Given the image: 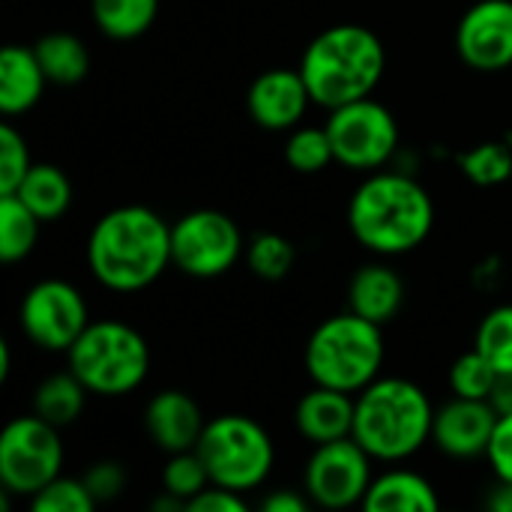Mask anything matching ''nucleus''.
Wrapping results in <instances>:
<instances>
[{
	"label": "nucleus",
	"mask_w": 512,
	"mask_h": 512,
	"mask_svg": "<svg viewBox=\"0 0 512 512\" xmlns=\"http://www.w3.org/2000/svg\"><path fill=\"white\" fill-rule=\"evenodd\" d=\"M297 69L312 102L333 111L372 96L387 69V48L381 36L363 24H333L306 45Z\"/></svg>",
	"instance_id": "obj_3"
},
{
	"label": "nucleus",
	"mask_w": 512,
	"mask_h": 512,
	"mask_svg": "<svg viewBox=\"0 0 512 512\" xmlns=\"http://www.w3.org/2000/svg\"><path fill=\"white\" fill-rule=\"evenodd\" d=\"M354 405H357L354 393H342V390L315 384L297 402V411H294L297 432L312 447L330 444L339 438H351L354 435Z\"/></svg>",
	"instance_id": "obj_17"
},
{
	"label": "nucleus",
	"mask_w": 512,
	"mask_h": 512,
	"mask_svg": "<svg viewBox=\"0 0 512 512\" xmlns=\"http://www.w3.org/2000/svg\"><path fill=\"white\" fill-rule=\"evenodd\" d=\"M171 264V225L144 204L108 210L87 237L93 279L117 294L150 288Z\"/></svg>",
	"instance_id": "obj_1"
},
{
	"label": "nucleus",
	"mask_w": 512,
	"mask_h": 512,
	"mask_svg": "<svg viewBox=\"0 0 512 512\" xmlns=\"http://www.w3.org/2000/svg\"><path fill=\"white\" fill-rule=\"evenodd\" d=\"M498 375L501 372L474 348L450 366V390L462 399H489Z\"/></svg>",
	"instance_id": "obj_31"
},
{
	"label": "nucleus",
	"mask_w": 512,
	"mask_h": 512,
	"mask_svg": "<svg viewBox=\"0 0 512 512\" xmlns=\"http://www.w3.org/2000/svg\"><path fill=\"white\" fill-rule=\"evenodd\" d=\"M198 456L216 486L249 495L267 483L276 465V447L270 432L243 414H222L204 426Z\"/></svg>",
	"instance_id": "obj_7"
},
{
	"label": "nucleus",
	"mask_w": 512,
	"mask_h": 512,
	"mask_svg": "<svg viewBox=\"0 0 512 512\" xmlns=\"http://www.w3.org/2000/svg\"><path fill=\"white\" fill-rule=\"evenodd\" d=\"M474 348L498 369L512 372V303L495 306L477 327Z\"/></svg>",
	"instance_id": "obj_29"
},
{
	"label": "nucleus",
	"mask_w": 512,
	"mask_h": 512,
	"mask_svg": "<svg viewBox=\"0 0 512 512\" xmlns=\"http://www.w3.org/2000/svg\"><path fill=\"white\" fill-rule=\"evenodd\" d=\"M63 468L60 429L36 414L15 417L0 432V486L12 495L33 498Z\"/></svg>",
	"instance_id": "obj_8"
},
{
	"label": "nucleus",
	"mask_w": 512,
	"mask_h": 512,
	"mask_svg": "<svg viewBox=\"0 0 512 512\" xmlns=\"http://www.w3.org/2000/svg\"><path fill=\"white\" fill-rule=\"evenodd\" d=\"M33 51H36V57H39V63L45 69L48 84L75 87L90 72V51L75 33H66V30L45 33L42 39H36Z\"/></svg>",
	"instance_id": "obj_21"
},
{
	"label": "nucleus",
	"mask_w": 512,
	"mask_h": 512,
	"mask_svg": "<svg viewBox=\"0 0 512 512\" xmlns=\"http://www.w3.org/2000/svg\"><path fill=\"white\" fill-rule=\"evenodd\" d=\"M372 462L375 459L360 447L357 438L318 444L303 468V492L321 510L360 507L375 480Z\"/></svg>",
	"instance_id": "obj_11"
},
{
	"label": "nucleus",
	"mask_w": 512,
	"mask_h": 512,
	"mask_svg": "<svg viewBox=\"0 0 512 512\" xmlns=\"http://www.w3.org/2000/svg\"><path fill=\"white\" fill-rule=\"evenodd\" d=\"M39 225L42 219L18 195H0V261H24L36 249Z\"/></svg>",
	"instance_id": "obj_25"
},
{
	"label": "nucleus",
	"mask_w": 512,
	"mask_h": 512,
	"mask_svg": "<svg viewBox=\"0 0 512 512\" xmlns=\"http://www.w3.org/2000/svg\"><path fill=\"white\" fill-rule=\"evenodd\" d=\"M45 69L33 48L6 45L0 51V111L3 117L27 114L45 93Z\"/></svg>",
	"instance_id": "obj_19"
},
{
	"label": "nucleus",
	"mask_w": 512,
	"mask_h": 512,
	"mask_svg": "<svg viewBox=\"0 0 512 512\" xmlns=\"http://www.w3.org/2000/svg\"><path fill=\"white\" fill-rule=\"evenodd\" d=\"M30 168H33L30 147H27L24 135L6 120L0 126V195H12Z\"/></svg>",
	"instance_id": "obj_33"
},
{
	"label": "nucleus",
	"mask_w": 512,
	"mask_h": 512,
	"mask_svg": "<svg viewBox=\"0 0 512 512\" xmlns=\"http://www.w3.org/2000/svg\"><path fill=\"white\" fill-rule=\"evenodd\" d=\"M12 372V357H9V345L0 342V381H6Z\"/></svg>",
	"instance_id": "obj_40"
},
{
	"label": "nucleus",
	"mask_w": 512,
	"mask_h": 512,
	"mask_svg": "<svg viewBox=\"0 0 512 512\" xmlns=\"http://www.w3.org/2000/svg\"><path fill=\"white\" fill-rule=\"evenodd\" d=\"M171 258L192 279H219L246 258V237L228 213L192 210L171 225Z\"/></svg>",
	"instance_id": "obj_10"
},
{
	"label": "nucleus",
	"mask_w": 512,
	"mask_h": 512,
	"mask_svg": "<svg viewBox=\"0 0 512 512\" xmlns=\"http://www.w3.org/2000/svg\"><path fill=\"white\" fill-rule=\"evenodd\" d=\"M462 174L483 189L501 186L512 177V150L507 141H486L459 156Z\"/></svg>",
	"instance_id": "obj_27"
},
{
	"label": "nucleus",
	"mask_w": 512,
	"mask_h": 512,
	"mask_svg": "<svg viewBox=\"0 0 512 512\" xmlns=\"http://www.w3.org/2000/svg\"><path fill=\"white\" fill-rule=\"evenodd\" d=\"M12 195H18L42 222H54L72 207V180L63 168L39 162L27 171Z\"/></svg>",
	"instance_id": "obj_22"
},
{
	"label": "nucleus",
	"mask_w": 512,
	"mask_h": 512,
	"mask_svg": "<svg viewBox=\"0 0 512 512\" xmlns=\"http://www.w3.org/2000/svg\"><path fill=\"white\" fill-rule=\"evenodd\" d=\"M189 512H246L249 504L240 492L234 489H225V486H216L210 483L204 492H198L192 501H189Z\"/></svg>",
	"instance_id": "obj_36"
},
{
	"label": "nucleus",
	"mask_w": 512,
	"mask_h": 512,
	"mask_svg": "<svg viewBox=\"0 0 512 512\" xmlns=\"http://www.w3.org/2000/svg\"><path fill=\"white\" fill-rule=\"evenodd\" d=\"M489 402H492V408H495L498 414H512V372H501V375H498Z\"/></svg>",
	"instance_id": "obj_38"
},
{
	"label": "nucleus",
	"mask_w": 512,
	"mask_h": 512,
	"mask_svg": "<svg viewBox=\"0 0 512 512\" xmlns=\"http://www.w3.org/2000/svg\"><path fill=\"white\" fill-rule=\"evenodd\" d=\"M384 357V327L348 309L342 315L324 318L312 330L303 360L312 384L357 396L363 387L381 378Z\"/></svg>",
	"instance_id": "obj_5"
},
{
	"label": "nucleus",
	"mask_w": 512,
	"mask_h": 512,
	"mask_svg": "<svg viewBox=\"0 0 512 512\" xmlns=\"http://www.w3.org/2000/svg\"><path fill=\"white\" fill-rule=\"evenodd\" d=\"M360 507L366 512H438L441 498L423 474L390 468L372 480Z\"/></svg>",
	"instance_id": "obj_20"
},
{
	"label": "nucleus",
	"mask_w": 512,
	"mask_h": 512,
	"mask_svg": "<svg viewBox=\"0 0 512 512\" xmlns=\"http://www.w3.org/2000/svg\"><path fill=\"white\" fill-rule=\"evenodd\" d=\"M459 57L477 72L512 66V0H477L456 27Z\"/></svg>",
	"instance_id": "obj_13"
},
{
	"label": "nucleus",
	"mask_w": 512,
	"mask_h": 512,
	"mask_svg": "<svg viewBox=\"0 0 512 512\" xmlns=\"http://www.w3.org/2000/svg\"><path fill=\"white\" fill-rule=\"evenodd\" d=\"M285 162L300 174H318L336 162L327 126H300L285 141Z\"/></svg>",
	"instance_id": "obj_28"
},
{
	"label": "nucleus",
	"mask_w": 512,
	"mask_h": 512,
	"mask_svg": "<svg viewBox=\"0 0 512 512\" xmlns=\"http://www.w3.org/2000/svg\"><path fill=\"white\" fill-rule=\"evenodd\" d=\"M204 414L198 402L183 390H159L144 408V429L162 453L195 450L204 435Z\"/></svg>",
	"instance_id": "obj_16"
},
{
	"label": "nucleus",
	"mask_w": 512,
	"mask_h": 512,
	"mask_svg": "<svg viewBox=\"0 0 512 512\" xmlns=\"http://www.w3.org/2000/svg\"><path fill=\"white\" fill-rule=\"evenodd\" d=\"M84 405H87V387L72 372L48 375L33 393V414L57 429L72 426L84 414Z\"/></svg>",
	"instance_id": "obj_23"
},
{
	"label": "nucleus",
	"mask_w": 512,
	"mask_h": 512,
	"mask_svg": "<svg viewBox=\"0 0 512 512\" xmlns=\"http://www.w3.org/2000/svg\"><path fill=\"white\" fill-rule=\"evenodd\" d=\"M435 411L429 393L408 378H375L357 393L354 435L375 462H405L432 441Z\"/></svg>",
	"instance_id": "obj_4"
},
{
	"label": "nucleus",
	"mask_w": 512,
	"mask_h": 512,
	"mask_svg": "<svg viewBox=\"0 0 512 512\" xmlns=\"http://www.w3.org/2000/svg\"><path fill=\"white\" fill-rule=\"evenodd\" d=\"M498 411L489 399H462L453 396L435 411L432 441L450 459H477L486 456L492 432L498 426Z\"/></svg>",
	"instance_id": "obj_14"
},
{
	"label": "nucleus",
	"mask_w": 512,
	"mask_h": 512,
	"mask_svg": "<svg viewBox=\"0 0 512 512\" xmlns=\"http://www.w3.org/2000/svg\"><path fill=\"white\" fill-rule=\"evenodd\" d=\"M309 495L303 492H294V489H276V492H270L264 501H261V510L267 512H306L309 510Z\"/></svg>",
	"instance_id": "obj_37"
},
{
	"label": "nucleus",
	"mask_w": 512,
	"mask_h": 512,
	"mask_svg": "<svg viewBox=\"0 0 512 512\" xmlns=\"http://www.w3.org/2000/svg\"><path fill=\"white\" fill-rule=\"evenodd\" d=\"M69 372L102 399L135 393L150 375V345L126 321H90L66 351Z\"/></svg>",
	"instance_id": "obj_6"
},
{
	"label": "nucleus",
	"mask_w": 512,
	"mask_h": 512,
	"mask_svg": "<svg viewBox=\"0 0 512 512\" xmlns=\"http://www.w3.org/2000/svg\"><path fill=\"white\" fill-rule=\"evenodd\" d=\"M210 474H207V465L204 459L198 456V450H186V453H171L165 468H162V492L180 498L186 507L189 501L204 492L210 486Z\"/></svg>",
	"instance_id": "obj_30"
},
{
	"label": "nucleus",
	"mask_w": 512,
	"mask_h": 512,
	"mask_svg": "<svg viewBox=\"0 0 512 512\" xmlns=\"http://www.w3.org/2000/svg\"><path fill=\"white\" fill-rule=\"evenodd\" d=\"M348 228L378 258H396L435 228V201L420 180L402 171H372L348 201Z\"/></svg>",
	"instance_id": "obj_2"
},
{
	"label": "nucleus",
	"mask_w": 512,
	"mask_h": 512,
	"mask_svg": "<svg viewBox=\"0 0 512 512\" xmlns=\"http://www.w3.org/2000/svg\"><path fill=\"white\" fill-rule=\"evenodd\" d=\"M504 141H507V144H510V150H512V132H510V135H507V138H504Z\"/></svg>",
	"instance_id": "obj_41"
},
{
	"label": "nucleus",
	"mask_w": 512,
	"mask_h": 512,
	"mask_svg": "<svg viewBox=\"0 0 512 512\" xmlns=\"http://www.w3.org/2000/svg\"><path fill=\"white\" fill-rule=\"evenodd\" d=\"M486 462H489L495 480L512 483V414L498 417V426H495L489 450H486Z\"/></svg>",
	"instance_id": "obj_35"
},
{
	"label": "nucleus",
	"mask_w": 512,
	"mask_h": 512,
	"mask_svg": "<svg viewBox=\"0 0 512 512\" xmlns=\"http://www.w3.org/2000/svg\"><path fill=\"white\" fill-rule=\"evenodd\" d=\"M405 306V282L387 261L363 264L348 282V309L375 321L390 324Z\"/></svg>",
	"instance_id": "obj_18"
},
{
	"label": "nucleus",
	"mask_w": 512,
	"mask_h": 512,
	"mask_svg": "<svg viewBox=\"0 0 512 512\" xmlns=\"http://www.w3.org/2000/svg\"><path fill=\"white\" fill-rule=\"evenodd\" d=\"M489 510L512 512V483H507V480H498V486L489 492Z\"/></svg>",
	"instance_id": "obj_39"
},
{
	"label": "nucleus",
	"mask_w": 512,
	"mask_h": 512,
	"mask_svg": "<svg viewBox=\"0 0 512 512\" xmlns=\"http://www.w3.org/2000/svg\"><path fill=\"white\" fill-rule=\"evenodd\" d=\"M81 480L90 489V495H93L96 504H111L126 489V471H123L120 462H111V459L90 465Z\"/></svg>",
	"instance_id": "obj_34"
},
{
	"label": "nucleus",
	"mask_w": 512,
	"mask_h": 512,
	"mask_svg": "<svg viewBox=\"0 0 512 512\" xmlns=\"http://www.w3.org/2000/svg\"><path fill=\"white\" fill-rule=\"evenodd\" d=\"M294 261H297V249L282 234L267 231L246 243V264L264 282H282L294 270Z\"/></svg>",
	"instance_id": "obj_26"
},
{
	"label": "nucleus",
	"mask_w": 512,
	"mask_h": 512,
	"mask_svg": "<svg viewBox=\"0 0 512 512\" xmlns=\"http://www.w3.org/2000/svg\"><path fill=\"white\" fill-rule=\"evenodd\" d=\"M159 12V0H90V15L96 27L117 42H132L144 36Z\"/></svg>",
	"instance_id": "obj_24"
},
{
	"label": "nucleus",
	"mask_w": 512,
	"mask_h": 512,
	"mask_svg": "<svg viewBox=\"0 0 512 512\" xmlns=\"http://www.w3.org/2000/svg\"><path fill=\"white\" fill-rule=\"evenodd\" d=\"M18 321L24 336L42 351H69L90 324L87 303L72 282L42 279L27 288Z\"/></svg>",
	"instance_id": "obj_12"
},
{
	"label": "nucleus",
	"mask_w": 512,
	"mask_h": 512,
	"mask_svg": "<svg viewBox=\"0 0 512 512\" xmlns=\"http://www.w3.org/2000/svg\"><path fill=\"white\" fill-rule=\"evenodd\" d=\"M30 507L33 512H90L96 507V501L90 489L84 486V480L57 477L30 498Z\"/></svg>",
	"instance_id": "obj_32"
},
{
	"label": "nucleus",
	"mask_w": 512,
	"mask_h": 512,
	"mask_svg": "<svg viewBox=\"0 0 512 512\" xmlns=\"http://www.w3.org/2000/svg\"><path fill=\"white\" fill-rule=\"evenodd\" d=\"M309 105L315 102L300 69H267L252 81L246 93L249 117L270 132L294 129L309 111Z\"/></svg>",
	"instance_id": "obj_15"
},
{
	"label": "nucleus",
	"mask_w": 512,
	"mask_h": 512,
	"mask_svg": "<svg viewBox=\"0 0 512 512\" xmlns=\"http://www.w3.org/2000/svg\"><path fill=\"white\" fill-rule=\"evenodd\" d=\"M324 126L330 132L336 162L351 171L372 174L396 156L399 123L393 111L372 96L333 108Z\"/></svg>",
	"instance_id": "obj_9"
}]
</instances>
